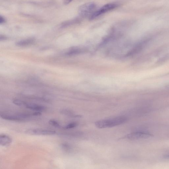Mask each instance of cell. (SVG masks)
Listing matches in <instances>:
<instances>
[{
	"label": "cell",
	"instance_id": "obj_1",
	"mask_svg": "<svg viewBox=\"0 0 169 169\" xmlns=\"http://www.w3.org/2000/svg\"><path fill=\"white\" fill-rule=\"evenodd\" d=\"M127 120L125 117L120 116L110 119L101 120L95 122V125L97 128H103L112 127L124 123Z\"/></svg>",
	"mask_w": 169,
	"mask_h": 169
},
{
	"label": "cell",
	"instance_id": "obj_2",
	"mask_svg": "<svg viewBox=\"0 0 169 169\" xmlns=\"http://www.w3.org/2000/svg\"><path fill=\"white\" fill-rule=\"evenodd\" d=\"M118 6L117 4L115 3H109L103 6L99 10L92 13L90 17V20H92L99 16L104 14L109 11L112 10L116 8Z\"/></svg>",
	"mask_w": 169,
	"mask_h": 169
},
{
	"label": "cell",
	"instance_id": "obj_3",
	"mask_svg": "<svg viewBox=\"0 0 169 169\" xmlns=\"http://www.w3.org/2000/svg\"><path fill=\"white\" fill-rule=\"evenodd\" d=\"M96 7V5L93 3H89L83 4L80 6L79 9V14L81 16H87L92 13Z\"/></svg>",
	"mask_w": 169,
	"mask_h": 169
},
{
	"label": "cell",
	"instance_id": "obj_4",
	"mask_svg": "<svg viewBox=\"0 0 169 169\" xmlns=\"http://www.w3.org/2000/svg\"><path fill=\"white\" fill-rule=\"evenodd\" d=\"M25 133L31 135H51L55 134L56 132L41 128H30L26 130Z\"/></svg>",
	"mask_w": 169,
	"mask_h": 169
},
{
	"label": "cell",
	"instance_id": "obj_5",
	"mask_svg": "<svg viewBox=\"0 0 169 169\" xmlns=\"http://www.w3.org/2000/svg\"><path fill=\"white\" fill-rule=\"evenodd\" d=\"M153 137V135L150 133L143 132H133L126 136L127 138L132 140L148 139Z\"/></svg>",
	"mask_w": 169,
	"mask_h": 169
},
{
	"label": "cell",
	"instance_id": "obj_6",
	"mask_svg": "<svg viewBox=\"0 0 169 169\" xmlns=\"http://www.w3.org/2000/svg\"><path fill=\"white\" fill-rule=\"evenodd\" d=\"M1 118L4 120L15 121H21L26 119L23 113L16 115L3 114L1 115Z\"/></svg>",
	"mask_w": 169,
	"mask_h": 169
},
{
	"label": "cell",
	"instance_id": "obj_7",
	"mask_svg": "<svg viewBox=\"0 0 169 169\" xmlns=\"http://www.w3.org/2000/svg\"><path fill=\"white\" fill-rule=\"evenodd\" d=\"M23 107L30 110L42 112L45 110V107L35 103H27L24 102Z\"/></svg>",
	"mask_w": 169,
	"mask_h": 169
},
{
	"label": "cell",
	"instance_id": "obj_8",
	"mask_svg": "<svg viewBox=\"0 0 169 169\" xmlns=\"http://www.w3.org/2000/svg\"><path fill=\"white\" fill-rule=\"evenodd\" d=\"M12 142V139L9 136L5 135H0V145L6 146L10 145Z\"/></svg>",
	"mask_w": 169,
	"mask_h": 169
},
{
	"label": "cell",
	"instance_id": "obj_9",
	"mask_svg": "<svg viewBox=\"0 0 169 169\" xmlns=\"http://www.w3.org/2000/svg\"><path fill=\"white\" fill-rule=\"evenodd\" d=\"M34 39H28L17 42L16 43V44L17 46H26L34 43Z\"/></svg>",
	"mask_w": 169,
	"mask_h": 169
},
{
	"label": "cell",
	"instance_id": "obj_10",
	"mask_svg": "<svg viewBox=\"0 0 169 169\" xmlns=\"http://www.w3.org/2000/svg\"><path fill=\"white\" fill-rule=\"evenodd\" d=\"M79 22H80V20L79 18H76L72 20L64 22L62 24V26L63 27H66L67 26H69L71 24L78 23Z\"/></svg>",
	"mask_w": 169,
	"mask_h": 169
},
{
	"label": "cell",
	"instance_id": "obj_11",
	"mask_svg": "<svg viewBox=\"0 0 169 169\" xmlns=\"http://www.w3.org/2000/svg\"><path fill=\"white\" fill-rule=\"evenodd\" d=\"M49 123L51 125L57 128H62V127L60 125L58 122L55 120H51L49 121Z\"/></svg>",
	"mask_w": 169,
	"mask_h": 169
},
{
	"label": "cell",
	"instance_id": "obj_12",
	"mask_svg": "<svg viewBox=\"0 0 169 169\" xmlns=\"http://www.w3.org/2000/svg\"><path fill=\"white\" fill-rule=\"evenodd\" d=\"M78 124L76 123L75 122H73L68 124V125H66L65 126L63 127V128L64 129L67 130L70 129L74 128L77 126Z\"/></svg>",
	"mask_w": 169,
	"mask_h": 169
},
{
	"label": "cell",
	"instance_id": "obj_13",
	"mask_svg": "<svg viewBox=\"0 0 169 169\" xmlns=\"http://www.w3.org/2000/svg\"><path fill=\"white\" fill-rule=\"evenodd\" d=\"M13 103L16 105L23 107L24 101L18 99H15L13 101Z\"/></svg>",
	"mask_w": 169,
	"mask_h": 169
},
{
	"label": "cell",
	"instance_id": "obj_14",
	"mask_svg": "<svg viewBox=\"0 0 169 169\" xmlns=\"http://www.w3.org/2000/svg\"><path fill=\"white\" fill-rule=\"evenodd\" d=\"M6 21L5 19L2 16H0V24H3L5 23Z\"/></svg>",
	"mask_w": 169,
	"mask_h": 169
},
{
	"label": "cell",
	"instance_id": "obj_15",
	"mask_svg": "<svg viewBox=\"0 0 169 169\" xmlns=\"http://www.w3.org/2000/svg\"><path fill=\"white\" fill-rule=\"evenodd\" d=\"M72 1L73 0H64V4L66 5H68V4L70 3L71 2H72Z\"/></svg>",
	"mask_w": 169,
	"mask_h": 169
},
{
	"label": "cell",
	"instance_id": "obj_16",
	"mask_svg": "<svg viewBox=\"0 0 169 169\" xmlns=\"http://www.w3.org/2000/svg\"><path fill=\"white\" fill-rule=\"evenodd\" d=\"M164 158L166 159H169V154L164 155Z\"/></svg>",
	"mask_w": 169,
	"mask_h": 169
}]
</instances>
